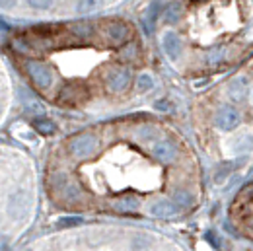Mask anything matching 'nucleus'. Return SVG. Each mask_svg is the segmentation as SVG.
<instances>
[{"instance_id": "f257e3e1", "label": "nucleus", "mask_w": 253, "mask_h": 251, "mask_svg": "<svg viewBox=\"0 0 253 251\" xmlns=\"http://www.w3.org/2000/svg\"><path fill=\"white\" fill-rule=\"evenodd\" d=\"M49 187L55 195L61 197V201L66 205H82L86 201V195L82 187L70 179L68 173L64 171H55L51 177H49Z\"/></svg>"}, {"instance_id": "f03ea898", "label": "nucleus", "mask_w": 253, "mask_h": 251, "mask_svg": "<svg viewBox=\"0 0 253 251\" xmlns=\"http://www.w3.org/2000/svg\"><path fill=\"white\" fill-rule=\"evenodd\" d=\"M24 72H26V76L30 78V82H32L33 86L39 92H43V94H47L55 86V72H53V68L47 63L39 61V59H33V57L26 59L24 61Z\"/></svg>"}, {"instance_id": "7ed1b4c3", "label": "nucleus", "mask_w": 253, "mask_h": 251, "mask_svg": "<svg viewBox=\"0 0 253 251\" xmlns=\"http://www.w3.org/2000/svg\"><path fill=\"white\" fill-rule=\"evenodd\" d=\"M33 205V195L30 189H16L6 199V216L12 222H24L30 218Z\"/></svg>"}, {"instance_id": "20e7f679", "label": "nucleus", "mask_w": 253, "mask_h": 251, "mask_svg": "<svg viewBox=\"0 0 253 251\" xmlns=\"http://www.w3.org/2000/svg\"><path fill=\"white\" fill-rule=\"evenodd\" d=\"M97 146H99V136L92 130H86V132L74 134L68 140L66 150H68L70 158H74V160H88V158L94 156Z\"/></svg>"}, {"instance_id": "39448f33", "label": "nucleus", "mask_w": 253, "mask_h": 251, "mask_svg": "<svg viewBox=\"0 0 253 251\" xmlns=\"http://www.w3.org/2000/svg\"><path fill=\"white\" fill-rule=\"evenodd\" d=\"M105 88L111 92V94H123L128 90L130 82H132V74L126 66H111L107 72H105Z\"/></svg>"}, {"instance_id": "423d86ee", "label": "nucleus", "mask_w": 253, "mask_h": 251, "mask_svg": "<svg viewBox=\"0 0 253 251\" xmlns=\"http://www.w3.org/2000/svg\"><path fill=\"white\" fill-rule=\"evenodd\" d=\"M103 35H105V39H107L113 47H121V45H126V43L132 39V30H130L128 24L115 20V22L105 24Z\"/></svg>"}, {"instance_id": "0eeeda50", "label": "nucleus", "mask_w": 253, "mask_h": 251, "mask_svg": "<svg viewBox=\"0 0 253 251\" xmlns=\"http://www.w3.org/2000/svg\"><path fill=\"white\" fill-rule=\"evenodd\" d=\"M57 97H59V103L61 105L74 107V105H80L88 97V90L80 82H68V84H64L63 88L59 90Z\"/></svg>"}, {"instance_id": "6e6552de", "label": "nucleus", "mask_w": 253, "mask_h": 251, "mask_svg": "<svg viewBox=\"0 0 253 251\" xmlns=\"http://www.w3.org/2000/svg\"><path fill=\"white\" fill-rule=\"evenodd\" d=\"M152 154H154V158L160 160V162L169 164V162H175V160H177L179 148H177V144H173L171 140L160 138V140L154 142V146H152Z\"/></svg>"}, {"instance_id": "1a4fd4ad", "label": "nucleus", "mask_w": 253, "mask_h": 251, "mask_svg": "<svg viewBox=\"0 0 253 251\" xmlns=\"http://www.w3.org/2000/svg\"><path fill=\"white\" fill-rule=\"evenodd\" d=\"M240 121H242V117H240L238 109L232 107V105H224V107H220V111L216 113V126L220 130H224V132L234 130L236 126L240 125Z\"/></svg>"}, {"instance_id": "9d476101", "label": "nucleus", "mask_w": 253, "mask_h": 251, "mask_svg": "<svg viewBox=\"0 0 253 251\" xmlns=\"http://www.w3.org/2000/svg\"><path fill=\"white\" fill-rule=\"evenodd\" d=\"M162 47H164L166 55H168L171 61L179 59V55H181V51H183L181 39L177 37V33H173V32L164 33V37H162Z\"/></svg>"}, {"instance_id": "9b49d317", "label": "nucleus", "mask_w": 253, "mask_h": 251, "mask_svg": "<svg viewBox=\"0 0 253 251\" xmlns=\"http://www.w3.org/2000/svg\"><path fill=\"white\" fill-rule=\"evenodd\" d=\"M148 212L152 216H158V218H169L177 212V207L173 205V201L169 199H156L150 207H148Z\"/></svg>"}, {"instance_id": "f8f14e48", "label": "nucleus", "mask_w": 253, "mask_h": 251, "mask_svg": "<svg viewBox=\"0 0 253 251\" xmlns=\"http://www.w3.org/2000/svg\"><path fill=\"white\" fill-rule=\"evenodd\" d=\"M228 95L232 101L240 103L248 97V78L246 76H236L230 84H228Z\"/></svg>"}, {"instance_id": "ddd939ff", "label": "nucleus", "mask_w": 253, "mask_h": 251, "mask_svg": "<svg viewBox=\"0 0 253 251\" xmlns=\"http://www.w3.org/2000/svg\"><path fill=\"white\" fill-rule=\"evenodd\" d=\"M22 103H24V107H26V111L28 113H32V115H35V117H39V115H43L45 113V107L37 101V97L35 95H32L30 92H26V90H22Z\"/></svg>"}, {"instance_id": "4468645a", "label": "nucleus", "mask_w": 253, "mask_h": 251, "mask_svg": "<svg viewBox=\"0 0 253 251\" xmlns=\"http://www.w3.org/2000/svg\"><path fill=\"white\" fill-rule=\"evenodd\" d=\"M32 125H33V128H35L39 134H43V136H51V134L57 132V125H55L49 117H45V115L35 117L32 121Z\"/></svg>"}, {"instance_id": "2eb2a0df", "label": "nucleus", "mask_w": 253, "mask_h": 251, "mask_svg": "<svg viewBox=\"0 0 253 251\" xmlns=\"http://www.w3.org/2000/svg\"><path fill=\"white\" fill-rule=\"evenodd\" d=\"M138 207H140V201L134 195H125V197H121L119 201L113 203V209L117 212H134Z\"/></svg>"}, {"instance_id": "dca6fc26", "label": "nucleus", "mask_w": 253, "mask_h": 251, "mask_svg": "<svg viewBox=\"0 0 253 251\" xmlns=\"http://www.w3.org/2000/svg\"><path fill=\"white\" fill-rule=\"evenodd\" d=\"M136 138L144 144H154L156 140H160V132L156 126H150V125H144V126H138L136 128Z\"/></svg>"}, {"instance_id": "f3484780", "label": "nucleus", "mask_w": 253, "mask_h": 251, "mask_svg": "<svg viewBox=\"0 0 253 251\" xmlns=\"http://www.w3.org/2000/svg\"><path fill=\"white\" fill-rule=\"evenodd\" d=\"M232 150H234L236 154H242V152H250V150H253V134L244 132V134L236 136L234 142H232Z\"/></svg>"}, {"instance_id": "a211bd4d", "label": "nucleus", "mask_w": 253, "mask_h": 251, "mask_svg": "<svg viewBox=\"0 0 253 251\" xmlns=\"http://www.w3.org/2000/svg\"><path fill=\"white\" fill-rule=\"evenodd\" d=\"M193 203H195V199H193L191 191H187V189H177L173 193V205L177 209H189V207H193Z\"/></svg>"}, {"instance_id": "6ab92c4d", "label": "nucleus", "mask_w": 253, "mask_h": 251, "mask_svg": "<svg viewBox=\"0 0 253 251\" xmlns=\"http://www.w3.org/2000/svg\"><path fill=\"white\" fill-rule=\"evenodd\" d=\"M105 0H78L76 2V12L78 14H92L103 6Z\"/></svg>"}, {"instance_id": "aec40b11", "label": "nucleus", "mask_w": 253, "mask_h": 251, "mask_svg": "<svg viewBox=\"0 0 253 251\" xmlns=\"http://www.w3.org/2000/svg\"><path fill=\"white\" fill-rule=\"evenodd\" d=\"M70 32H72V35H76V37H90L94 33V28L88 22H78V24H72L70 26Z\"/></svg>"}, {"instance_id": "412c9836", "label": "nucleus", "mask_w": 253, "mask_h": 251, "mask_svg": "<svg viewBox=\"0 0 253 251\" xmlns=\"http://www.w3.org/2000/svg\"><path fill=\"white\" fill-rule=\"evenodd\" d=\"M154 88V78L150 76V74H140L138 78H136V90L138 92H148V90H152Z\"/></svg>"}, {"instance_id": "4be33fe9", "label": "nucleus", "mask_w": 253, "mask_h": 251, "mask_svg": "<svg viewBox=\"0 0 253 251\" xmlns=\"http://www.w3.org/2000/svg\"><path fill=\"white\" fill-rule=\"evenodd\" d=\"M80 224H82V216H63L57 222L59 228H74V226H80Z\"/></svg>"}, {"instance_id": "5701e85b", "label": "nucleus", "mask_w": 253, "mask_h": 251, "mask_svg": "<svg viewBox=\"0 0 253 251\" xmlns=\"http://www.w3.org/2000/svg\"><path fill=\"white\" fill-rule=\"evenodd\" d=\"M179 16H181V6H179V4L169 6L168 12H166V20H168V22H177Z\"/></svg>"}, {"instance_id": "b1692460", "label": "nucleus", "mask_w": 253, "mask_h": 251, "mask_svg": "<svg viewBox=\"0 0 253 251\" xmlns=\"http://www.w3.org/2000/svg\"><path fill=\"white\" fill-rule=\"evenodd\" d=\"M26 2H28L32 8H35V10H49L55 0H26Z\"/></svg>"}, {"instance_id": "393cba45", "label": "nucleus", "mask_w": 253, "mask_h": 251, "mask_svg": "<svg viewBox=\"0 0 253 251\" xmlns=\"http://www.w3.org/2000/svg\"><path fill=\"white\" fill-rule=\"evenodd\" d=\"M121 55H123V59H125V61H132V59H136L138 49H136V45H126Z\"/></svg>"}, {"instance_id": "a878e982", "label": "nucleus", "mask_w": 253, "mask_h": 251, "mask_svg": "<svg viewBox=\"0 0 253 251\" xmlns=\"http://www.w3.org/2000/svg\"><path fill=\"white\" fill-rule=\"evenodd\" d=\"M209 63L211 64L222 63V51H212V53H211V57H209Z\"/></svg>"}, {"instance_id": "bb28decb", "label": "nucleus", "mask_w": 253, "mask_h": 251, "mask_svg": "<svg viewBox=\"0 0 253 251\" xmlns=\"http://www.w3.org/2000/svg\"><path fill=\"white\" fill-rule=\"evenodd\" d=\"M18 4V0H0V10H12Z\"/></svg>"}, {"instance_id": "cd10ccee", "label": "nucleus", "mask_w": 253, "mask_h": 251, "mask_svg": "<svg viewBox=\"0 0 253 251\" xmlns=\"http://www.w3.org/2000/svg\"><path fill=\"white\" fill-rule=\"evenodd\" d=\"M8 250H10V240L0 234V251H8Z\"/></svg>"}, {"instance_id": "c85d7f7f", "label": "nucleus", "mask_w": 253, "mask_h": 251, "mask_svg": "<svg viewBox=\"0 0 253 251\" xmlns=\"http://www.w3.org/2000/svg\"><path fill=\"white\" fill-rule=\"evenodd\" d=\"M0 32H10V26L0 18Z\"/></svg>"}, {"instance_id": "c756f323", "label": "nucleus", "mask_w": 253, "mask_h": 251, "mask_svg": "<svg viewBox=\"0 0 253 251\" xmlns=\"http://www.w3.org/2000/svg\"><path fill=\"white\" fill-rule=\"evenodd\" d=\"M0 119H2V103H0Z\"/></svg>"}, {"instance_id": "7c9ffc66", "label": "nucleus", "mask_w": 253, "mask_h": 251, "mask_svg": "<svg viewBox=\"0 0 253 251\" xmlns=\"http://www.w3.org/2000/svg\"><path fill=\"white\" fill-rule=\"evenodd\" d=\"M252 2H253V0H252Z\"/></svg>"}]
</instances>
